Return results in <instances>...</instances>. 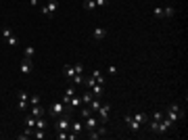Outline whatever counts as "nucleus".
<instances>
[{
	"instance_id": "10",
	"label": "nucleus",
	"mask_w": 188,
	"mask_h": 140,
	"mask_svg": "<svg viewBox=\"0 0 188 140\" xmlns=\"http://www.w3.org/2000/svg\"><path fill=\"white\" fill-rule=\"evenodd\" d=\"M84 128H86L88 132H90V130H96V128H98V119L92 117V115H90V117H86V119H84Z\"/></svg>"
},
{
	"instance_id": "34",
	"label": "nucleus",
	"mask_w": 188,
	"mask_h": 140,
	"mask_svg": "<svg viewBox=\"0 0 188 140\" xmlns=\"http://www.w3.org/2000/svg\"><path fill=\"white\" fill-rule=\"evenodd\" d=\"M98 107H100V100H94V98H92V103H90V109H92V111H98Z\"/></svg>"
},
{
	"instance_id": "37",
	"label": "nucleus",
	"mask_w": 188,
	"mask_h": 140,
	"mask_svg": "<svg viewBox=\"0 0 188 140\" xmlns=\"http://www.w3.org/2000/svg\"><path fill=\"white\" fill-rule=\"evenodd\" d=\"M107 73H109V75H115V73H117V67L109 65V67H107Z\"/></svg>"
},
{
	"instance_id": "25",
	"label": "nucleus",
	"mask_w": 188,
	"mask_h": 140,
	"mask_svg": "<svg viewBox=\"0 0 188 140\" xmlns=\"http://www.w3.org/2000/svg\"><path fill=\"white\" fill-rule=\"evenodd\" d=\"M92 77L96 80V84H103V82H104V80H103V73H100V71H92Z\"/></svg>"
},
{
	"instance_id": "28",
	"label": "nucleus",
	"mask_w": 188,
	"mask_h": 140,
	"mask_svg": "<svg viewBox=\"0 0 188 140\" xmlns=\"http://www.w3.org/2000/svg\"><path fill=\"white\" fill-rule=\"evenodd\" d=\"M7 42H8V46H17V44H19V38H17V36H11V38H8V40H7Z\"/></svg>"
},
{
	"instance_id": "4",
	"label": "nucleus",
	"mask_w": 188,
	"mask_h": 140,
	"mask_svg": "<svg viewBox=\"0 0 188 140\" xmlns=\"http://www.w3.org/2000/svg\"><path fill=\"white\" fill-rule=\"evenodd\" d=\"M56 11H59V0H50L48 4H46V7L42 8V15H46V17L50 15V19H52Z\"/></svg>"
},
{
	"instance_id": "19",
	"label": "nucleus",
	"mask_w": 188,
	"mask_h": 140,
	"mask_svg": "<svg viewBox=\"0 0 188 140\" xmlns=\"http://www.w3.org/2000/svg\"><path fill=\"white\" fill-rule=\"evenodd\" d=\"M75 96V86H69L67 90H65V94H63V100H67V98Z\"/></svg>"
},
{
	"instance_id": "12",
	"label": "nucleus",
	"mask_w": 188,
	"mask_h": 140,
	"mask_svg": "<svg viewBox=\"0 0 188 140\" xmlns=\"http://www.w3.org/2000/svg\"><path fill=\"white\" fill-rule=\"evenodd\" d=\"M104 134H107V130L100 126V128H96V130H90L88 138H90V140H96V138H100V136H104Z\"/></svg>"
},
{
	"instance_id": "32",
	"label": "nucleus",
	"mask_w": 188,
	"mask_h": 140,
	"mask_svg": "<svg viewBox=\"0 0 188 140\" xmlns=\"http://www.w3.org/2000/svg\"><path fill=\"white\" fill-rule=\"evenodd\" d=\"M84 84H86V86H88V88H92V86H94V84H96V80H94V77H86V80H84Z\"/></svg>"
},
{
	"instance_id": "30",
	"label": "nucleus",
	"mask_w": 188,
	"mask_h": 140,
	"mask_svg": "<svg viewBox=\"0 0 188 140\" xmlns=\"http://www.w3.org/2000/svg\"><path fill=\"white\" fill-rule=\"evenodd\" d=\"M31 136H34L36 140H42V138H44V136H46V134H44V130H36V132L31 134Z\"/></svg>"
},
{
	"instance_id": "22",
	"label": "nucleus",
	"mask_w": 188,
	"mask_h": 140,
	"mask_svg": "<svg viewBox=\"0 0 188 140\" xmlns=\"http://www.w3.org/2000/svg\"><path fill=\"white\" fill-rule=\"evenodd\" d=\"M71 82H73V86H75V84H82V82H84V73H75V75L71 77Z\"/></svg>"
},
{
	"instance_id": "14",
	"label": "nucleus",
	"mask_w": 188,
	"mask_h": 140,
	"mask_svg": "<svg viewBox=\"0 0 188 140\" xmlns=\"http://www.w3.org/2000/svg\"><path fill=\"white\" fill-rule=\"evenodd\" d=\"M103 92H104L103 84H94V86H92V94H94V98H100V96H103Z\"/></svg>"
},
{
	"instance_id": "6",
	"label": "nucleus",
	"mask_w": 188,
	"mask_h": 140,
	"mask_svg": "<svg viewBox=\"0 0 188 140\" xmlns=\"http://www.w3.org/2000/svg\"><path fill=\"white\" fill-rule=\"evenodd\" d=\"M123 121H125V126L130 128V130H132L134 134H138V132H140V126H142V123H140V121H136V119H134L132 115H125V117H123Z\"/></svg>"
},
{
	"instance_id": "23",
	"label": "nucleus",
	"mask_w": 188,
	"mask_h": 140,
	"mask_svg": "<svg viewBox=\"0 0 188 140\" xmlns=\"http://www.w3.org/2000/svg\"><path fill=\"white\" fill-rule=\"evenodd\" d=\"M134 119L140 121V123H144V121H148V115L146 113H138V115H134Z\"/></svg>"
},
{
	"instance_id": "39",
	"label": "nucleus",
	"mask_w": 188,
	"mask_h": 140,
	"mask_svg": "<svg viewBox=\"0 0 188 140\" xmlns=\"http://www.w3.org/2000/svg\"><path fill=\"white\" fill-rule=\"evenodd\" d=\"M56 138L59 140H67V132H59L56 134Z\"/></svg>"
},
{
	"instance_id": "1",
	"label": "nucleus",
	"mask_w": 188,
	"mask_h": 140,
	"mask_svg": "<svg viewBox=\"0 0 188 140\" xmlns=\"http://www.w3.org/2000/svg\"><path fill=\"white\" fill-rule=\"evenodd\" d=\"M48 115H50V117H61V115H67V107H65V103H63V100L52 103V105L48 107Z\"/></svg>"
},
{
	"instance_id": "18",
	"label": "nucleus",
	"mask_w": 188,
	"mask_h": 140,
	"mask_svg": "<svg viewBox=\"0 0 188 140\" xmlns=\"http://www.w3.org/2000/svg\"><path fill=\"white\" fill-rule=\"evenodd\" d=\"M46 126H48V121H46V119L36 117V128H38V130H46Z\"/></svg>"
},
{
	"instance_id": "27",
	"label": "nucleus",
	"mask_w": 188,
	"mask_h": 140,
	"mask_svg": "<svg viewBox=\"0 0 188 140\" xmlns=\"http://www.w3.org/2000/svg\"><path fill=\"white\" fill-rule=\"evenodd\" d=\"M40 100H42V98L38 96V94H34V96H29V105H31V107H34V105H40Z\"/></svg>"
},
{
	"instance_id": "13",
	"label": "nucleus",
	"mask_w": 188,
	"mask_h": 140,
	"mask_svg": "<svg viewBox=\"0 0 188 140\" xmlns=\"http://www.w3.org/2000/svg\"><path fill=\"white\" fill-rule=\"evenodd\" d=\"M69 128H71V132H73V134H82L84 132V121H80V119H77V121H73Z\"/></svg>"
},
{
	"instance_id": "2",
	"label": "nucleus",
	"mask_w": 188,
	"mask_h": 140,
	"mask_svg": "<svg viewBox=\"0 0 188 140\" xmlns=\"http://www.w3.org/2000/svg\"><path fill=\"white\" fill-rule=\"evenodd\" d=\"M184 117V111H182V107L178 105V103H174V105L169 107V111H167V119L171 121V123H176L178 119Z\"/></svg>"
},
{
	"instance_id": "17",
	"label": "nucleus",
	"mask_w": 188,
	"mask_h": 140,
	"mask_svg": "<svg viewBox=\"0 0 188 140\" xmlns=\"http://www.w3.org/2000/svg\"><path fill=\"white\" fill-rule=\"evenodd\" d=\"M31 115H34V117H42V115H44V109H42L40 105H34L31 107Z\"/></svg>"
},
{
	"instance_id": "8",
	"label": "nucleus",
	"mask_w": 188,
	"mask_h": 140,
	"mask_svg": "<svg viewBox=\"0 0 188 140\" xmlns=\"http://www.w3.org/2000/svg\"><path fill=\"white\" fill-rule=\"evenodd\" d=\"M96 113H98V117H100V121L107 123V121H109V113H111V105H100Z\"/></svg>"
},
{
	"instance_id": "5",
	"label": "nucleus",
	"mask_w": 188,
	"mask_h": 140,
	"mask_svg": "<svg viewBox=\"0 0 188 140\" xmlns=\"http://www.w3.org/2000/svg\"><path fill=\"white\" fill-rule=\"evenodd\" d=\"M69 126H71V121L67 119V115H61V117L56 119V123H55L56 132H67V130H69Z\"/></svg>"
},
{
	"instance_id": "20",
	"label": "nucleus",
	"mask_w": 188,
	"mask_h": 140,
	"mask_svg": "<svg viewBox=\"0 0 188 140\" xmlns=\"http://www.w3.org/2000/svg\"><path fill=\"white\" fill-rule=\"evenodd\" d=\"M90 115H92V109H90V107H84V105H82V111H80V117H84V119H86V117H90Z\"/></svg>"
},
{
	"instance_id": "11",
	"label": "nucleus",
	"mask_w": 188,
	"mask_h": 140,
	"mask_svg": "<svg viewBox=\"0 0 188 140\" xmlns=\"http://www.w3.org/2000/svg\"><path fill=\"white\" fill-rule=\"evenodd\" d=\"M92 38H94V40H104V38H107V29L104 27H94V31H92Z\"/></svg>"
},
{
	"instance_id": "16",
	"label": "nucleus",
	"mask_w": 188,
	"mask_h": 140,
	"mask_svg": "<svg viewBox=\"0 0 188 140\" xmlns=\"http://www.w3.org/2000/svg\"><path fill=\"white\" fill-rule=\"evenodd\" d=\"M92 98H94V94H92V92H84V94H82V105H90Z\"/></svg>"
},
{
	"instance_id": "9",
	"label": "nucleus",
	"mask_w": 188,
	"mask_h": 140,
	"mask_svg": "<svg viewBox=\"0 0 188 140\" xmlns=\"http://www.w3.org/2000/svg\"><path fill=\"white\" fill-rule=\"evenodd\" d=\"M31 69H34V63H31V59H25V56H23L19 71L23 73V75H29V73H31Z\"/></svg>"
},
{
	"instance_id": "21",
	"label": "nucleus",
	"mask_w": 188,
	"mask_h": 140,
	"mask_svg": "<svg viewBox=\"0 0 188 140\" xmlns=\"http://www.w3.org/2000/svg\"><path fill=\"white\" fill-rule=\"evenodd\" d=\"M84 8H86V11H94V8H96V2H94V0H84Z\"/></svg>"
},
{
	"instance_id": "15",
	"label": "nucleus",
	"mask_w": 188,
	"mask_h": 140,
	"mask_svg": "<svg viewBox=\"0 0 188 140\" xmlns=\"http://www.w3.org/2000/svg\"><path fill=\"white\" fill-rule=\"evenodd\" d=\"M63 75L71 80V77L75 75V69H73V67H69V65H65V67H63Z\"/></svg>"
},
{
	"instance_id": "33",
	"label": "nucleus",
	"mask_w": 188,
	"mask_h": 140,
	"mask_svg": "<svg viewBox=\"0 0 188 140\" xmlns=\"http://www.w3.org/2000/svg\"><path fill=\"white\" fill-rule=\"evenodd\" d=\"M11 36H13V31H11V27H4V29H2V38H4V40H8Z\"/></svg>"
},
{
	"instance_id": "36",
	"label": "nucleus",
	"mask_w": 188,
	"mask_h": 140,
	"mask_svg": "<svg viewBox=\"0 0 188 140\" xmlns=\"http://www.w3.org/2000/svg\"><path fill=\"white\" fill-rule=\"evenodd\" d=\"M73 69H75V73H84V65L82 63H75V65H73Z\"/></svg>"
},
{
	"instance_id": "26",
	"label": "nucleus",
	"mask_w": 188,
	"mask_h": 140,
	"mask_svg": "<svg viewBox=\"0 0 188 140\" xmlns=\"http://www.w3.org/2000/svg\"><path fill=\"white\" fill-rule=\"evenodd\" d=\"M174 13H176L174 7H165V8H163V17H171Z\"/></svg>"
},
{
	"instance_id": "29",
	"label": "nucleus",
	"mask_w": 188,
	"mask_h": 140,
	"mask_svg": "<svg viewBox=\"0 0 188 140\" xmlns=\"http://www.w3.org/2000/svg\"><path fill=\"white\" fill-rule=\"evenodd\" d=\"M153 15L157 17V19H163V7H157V8L153 11Z\"/></svg>"
},
{
	"instance_id": "31",
	"label": "nucleus",
	"mask_w": 188,
	"mask_h": 140,
	"mask_svg": "<svg viewBox=\"0 0 188 140\" xmlns=\"http://www.w3.org/2000/svg\"><path fill=\"white\" fill-rule=\"evenodd\" d=\"M163 117H165V115H163V111H155L153 113V121H161Z\"/></svg>"
},
{
	"instance_id": "35",
	"label": "nucleus",
	"mask_w": 188,
	"mask_h": 140,
	"mask_svg": "<svg viewBox=\"0 0 188 140\" xmlns=\"http://www.w3.org/2000/svg\"><path fill=\"white\" fill-rule=\"evenodd\" d=\"M94 2H96V7H98V8H104L107 4H109V0H94Z\"/></svg>"
},
{
	"instance_id": "3",
	"label": "nucleus",
	"mask_w": 188,
	"mask_h": 140,
	"mask_svg": "<svg viewBox=\"0 0 188 140\" xmlns=\"http://www.w3.org/2000/svg\"><path fill=\"white\" fill-rule=\"evenodd\" d=\"M65 103V107H67V113H73L75 109H80L82 107V96H71V98H67V100H63Z\"/></svg>"
},
{
	"instance_id": "38",
	"label": "nucleus",
	"mask_w": 188,
	"mask_h": 140,
	"mask_svg": "<svg viewBox=\"0 0 188 140\" xmlns=\"http://www.w3.org/2000/svg\"><path fill=\"white\" fill-rule=\"evenodd\" d=\"M34 126H36V117H34V115H31V117L27 119V128H34Z\"/></svg>"
},
{
	"instance_id": "7",
	"label": "nucleus",
	"mask_w": 188,
	"mask_h": 140,
	"mask_svg": "<svg viewBox=\"0 0 188 140\" xmlns=\"http://www.w3.org/2000/svg\"><path fill=\"white\" fill-rule=\"evenodd\" d=\"M17 98H19V109L25 111V109H27V103H29V94L25 90H19L17 92Z\"/></svg>"
},
{
	"instance_id": "40",
	"label": "nucleus",
	"mask_w": 188,
	"mask_h": 140,
	"mask_svg": "<svg viewBox=\"0 0 188 140\" xmlns=\"http://www.w3.org/2000/svg\"><path fill=\"white\" fill-rule=\"evenodd\" d=\"M29 4H31V8H34V7H38V4H40V0H29Z\"/></svg>"
},
{
	"instance_id": "24",
	"label": "nucleus",
	"mask_w": 188,
	"mask_h": 140,
	"mask_svg": "<svg viewBox=\"0 0 188 140\" xmlns=\"http://www.w3.org/2000/svg\"><path fill=\"white\" fill-rule=\"evenodd\" d=\"M34 55H36L34 46H25V59H34Z\"/></svg>"
}]
</instances>
